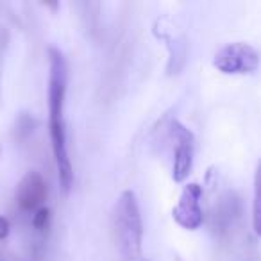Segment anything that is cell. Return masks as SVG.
Listing matches in <instances>:
<instances>
[{
    "mask_svg": "<svg viewBox=\"0 0 261 261\" xmlns=\"http://www.w3.org/2000/svg\"><path fill=\"white\" fill-rule=\"evenodd\" d=\"M68 88V63L61 50L48 48V130L58 168L59 185L68 193L73 185V167L66 145L65 98Z\"/></svg>",
    "mask_w": 261,
    "mask_h": 261,
    "instance_id": "6da1fadb",
    "label": "cell"
},
{
    "mask_svg": "<svg viewBox=\"0 0 261 261\" xmlns=\"http://www.w3.org/2000/svg\"><path fill=\"white\" fill-rule=\"evenodd\" d=\"M113 225L122 259L136 261L143 257V220L138 199L133 190H123L116 199Z\"/></svg>",
    "mask_w": 261,
    "mask_h": 261,
    "instance_id": "7a4b0ae2",
    "label": "cell"
},
{
    "mask_svg": "<svg viewBox=\"0 0 261 261\" xmlns=\"http://www.w3.org/2000/svg\"><path fill=\"white\" fill-rule=\"evenodd\" d=\"M259 52L252 45L234 41V43L222 47L215 54L213 65L218 72L225 73V75H247L259 68Z\"/></svg>",
    "mask_w": 261,
    "mask_h": 261,
    "instance_id": "3957f363",
    "label": "cell"
},
{
    "mask_svg": "<svg viewBox=\"0 0 261 261\" xmlns=\"http://www.w3.org/2000/svg\"><path fill=\"white\" fill-rule=\"evenodd\" d=\"M200 199H202L200 185H197V182L186 185L181 197H179V202L172 210V218L175 220V224L181 225L182 229H188V231H197L204 222Z\"/></svg>",
    "mask_w": 261,
    "mask_h": 261,
    "instance_id": "277c9868",
    "label": "cell"
},
{
    "mask_svg": "<svg viewBox=\"0 0 261 261\" xmlns=\"http://www.w3.org/2000/svg\"><path fill=\"white\" fill-rule=\"evenodd\" d=\"M170 133L175 140L174 150V168H172V177L175 182H185L188 175L192 174L193 168V147H195V138L192 130L186 129L181 122L174 120L170 123Z\"/></svg>",
    "mask_w": 261,
    "mask_h": 261,
    "instance_id": "5b68a950",
    "label": "cell"
},
{
    "mask_svg": "<svg viewBox=\"0 0 261 261\" xmlns=\"http://www.w3.org/2000/svg\"><path fill=\"white\" fill-rule=\"evenodd\" d=\"M47 199V185L38 172H27L16 186V202L23 211H33Z\"/></svg>",
    "mask_w": 261,
    "mask_h": 261,
    "instance_id": "8992f818",
    "label": "cell"
},
{
    "mask_svg": "<svg viewBox=\"0 0 261 261\" xmlns=\"http://www.w3.org/2000/svg\"><path fill=\"white\" fill-rule=\"evenodd\" d=\"M252 227L261 238V160L257 161L254 174V200H252Z\"/></svg>",
    "mask_w": 261,
    "mask_h": 261,
    "instance_id": "52a82bcc",
    "label": "cell"
},
{
    "mask_svg": "<svg viewBox=\"0 0 261 261\" xmlns=\"http://www.w3.org/2000/svg\"><path fill=\"white\" fill-rule=\"evenodd\" d=\"M48 218H50V211H48L47 207H40V210L36 211V215L33 217V225L38 231H43L48 225Z\"/></svg>",
    "mask_w": 261,
    "mask_h": 261,
    "instance_id": "ba28073f",
    "label": "cell"
},
{
    "mask_svg": "<svg viewBox=\"0 0 261 261\" xmlns=\"http://www.w3.org/2000/svg\"><path fill=\"white\" fill-rule=\"evenodd\" d=\"M9 222H8V218L6 217H0V240H4V238H8V234H9Z\"/></svg>",
    "mask_w": 261,
    "mask_h": 261,
    "instance_id": "9c48e42d",
    "label": "cell"
},
{
    "mask_svg": "<svg viewBox=\"0 0 261 261\" xmlns=\"http://www.w3.org/2000/svg\"><path fill=\"white\" fill-rule=\"evenodd\" d=\"M136 261H147L145 257H140V259H136Z\"/></svg>",
    "mask_w": 261,
    "mask_h": 261,
    "instance_id": "30bf717a",
    "label": "cell"
}]
</instances>
